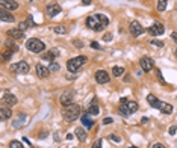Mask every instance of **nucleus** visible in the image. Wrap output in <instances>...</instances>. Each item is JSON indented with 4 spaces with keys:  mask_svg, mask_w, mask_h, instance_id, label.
Segmentation results:
<instances>
[{
    "mask_svg": "<svg viewBox=\"0 0 177 148\" xmlns=\"http://www.w3.org/2000/svg\"><path fill=\"white\" fill-rule=\"evenodd\" d=\"M33 148H35V146H33Z\"/></svg>",
    "mask_w": 177,
    "mask_h": 148,
    "instance_id": "nucleus-56",
    "label": "nucleus"
},
{
    "mask_svg": "<svg viewBox=\"0 0 177 148\" xmlns=\"http://www.w3.org/2000/svg\"><path fill=\"white\" fill-rule=\"evenodd\" d=\"M74 46H77V47H83V43H80V41H74Z\"/></svg>",
    "mask_w": 177,
    "mask_h": 148,
    "instance_id": "nucleus-49",
    "label": "nucleus"
},
{
    "mask_svg": "<svg viewBox=\"0 0 177 148\" xmlns=\"http://www.w3.org/2000/svg\"><path fill=\"white\" fill-rule=\"evenodd\" d=\"M17 97L14 95V94H11V92H5L3 94V97H2V104L3 106H8V107H12V106H15L17 104Z\"/></svg>",
    "mask_w": 177,
    "mask_h": 148,
    "instance_id": "nucleus-8",
    "label": "nucleus"
},
{
    "mask_svg": "<svg viewBox=\"0 0 177 148\" xmlns=\"http://www.w3.org/2000/svg\"><path fill=\"white\" fill-rule=\"evenodd\" d=\"M94 77H96V82H97V83H100V85H105V83H108V82L111 80V77H109L108 71H105V70H99V71H96Z\"/></svg>",
    "mask_w": 177,
    "mask_h": 148,
    "instance_id": "nucleus-10",
    "label": "nucleus"
},
{
    "mask_svg": "<svg viewBox=\"0 0 177 148\" xmlns=\"http://www.w3.org/2000/svg\"><path fill=\"white\" fill-rule=\"evenodd\" d=\"M147 101H148V104H150L151 107H154V109H157V106H159V103H160V100H157L153 94H148V95H147Z\"/></svg>",
    "mask_w": 177,
    "mask_h": 148,
    "instance_id": "nucleus-23",
    "label": "nucleus"
},
{
    "mask_svg": "<svg viewBox=\"0 0 177 148\" xmlns=\"http://www.w3.org/2000/svg\"><path fill=\"white\" fill-rule=\"evenodd\" d=\"M166 5H168V0H159V2H157V11L163 12L166 9Z\"/></svg>",
    "mask_w": 177,
    "mask_h": 148,
    "instance_id": "nucleus-27",
    "label": "nucleus"
},
{
    "mask_svg": "<svg viewBox=\"0 0 177 148\" xmlns=\"http://www.w3.org/2000/svg\"><path fill=\"white\" fill-rule=\"evenodd\" d=\"M0 5H2V8L3 9H6V11H17L18 9V3L15 2V0H5V2H0Z\"/></svg>",
    "mask_w": 177,
    "mask_h": 148,
    "instance_id": "nucleus-13",
    "label": "nucleus"
},
{
    "mask_svg": "<svg viewBox=\"0 0 177 148\" xmlns=\"http://www.w3.org/2000/svg\"><path fill=\"white\" fill-rule=\"evenodd\" d=\"M124 73H126V70H124L123 67H118V65H115V67L112 68V74H114L115 77H121Z\"/></svg>",
    "mask_w": 177,
    "mask_h": 148,
    "instance_id": "nucleus-25",
    "label": "nucleus"
},
{
    "mask_svg": "<svg viewBox=\"0 0 177 148\" xmlns=\"http://www.w3.org/2000/svg\"><path fill=\"white\" fill-rule=\"evenodd\" d=\"M153 148H166L163 143H160V142H156L154 145H153Z\"/></svg>",
    "mask_w": 177,
    "mask_h": 148,
    "instance_id": "nucleus-45",
    "label": "nucleus"
},
{
    "mask_svg": "<svg viewBox=\"0 0 177 148\" xmlns=\"http://www.w3.org/2000/svg\"><path fill=\"white\" fill-rule=\"evenodd\" d=\"M11 116H12V110H11V107L3 106L2 109H0V119H2V121L11 119Z\"/></svg>",
    "mask_w": 177,
    "mask_h": 148,
    "instance_id": "nucleus-16",
    "label": "nucleus"
},
{
    "mask_svg": "<svg viewBox=\"0 0 177 148\" xmlns=\"http://www.w3.org/2000/svg\"><path fill=\"white\" fill-rule=\"evenodd\" d=\"M112 122H114V119H112L111 116H106V118L103 119V124H105V125H109V124H112Z\"/></svg>",
    "mask_w": 177,
    "mask_h": 148,
    "instance_id": "nucleus-40",
    "label": "nucleus"
},
{
    "mask_svg": "<svg viewBox=\"0 0 177 148\" xmlns=\"http://www.w3.org/2000/svg\"><path fill=\"white\" fill-rule=\"evenodd\" d=\"M61 11H62V8H61V5H58V3H50V5H47V8H46V14H47L49 17H55V15L61 14Z\"/></svg>",
    "mask_w": 177,
    "mask_h": 148,
    "instance_id": "nucleus-11",
    "label": "nucleus"
},
{
    "mask_svg": "<svg viewBox=\"0 0 177 148\" xmlns=\"http://www.w3.org/2000/svg\"><path fill=\"white\" fill-rule=\"evenodd\" d=\"M175 58H177V50H175Z\"/></svg>",
    "mask_w": 177,
    "mask_h": 148,
    "instance_id": "nucleus-52",
    "label": "nucleus"
},
{
    "mask_svg": "<svg viewBox=\"0 0 177 148\" xmlns=\"http://www.w3.org/2000/svg\"><path fill=\"white\" fill-rule=\"evenodd\" d=\"M109 139H111V140H114V142H117V143H120V142H121V137H120V136H117V134H114V133H112V134H109Z\"/></svg>",
    "mask_w": 177,
    "mask_h": 148,
    "instance_id": "nucleus-35",
    "label": "nucleus"
},
{
    "mask_svg": "<svg viewBox=\"0 0 177 148\" xmlns=\"http://www.w3.org/2000/svg\"><path fill=\"white\" fill-rule=\"evenodd\" d=\"M41 59H43V61H46V62H49V64H52V62L55 61V58H53V55H52L50 52H49V53H46V55H43V56H41Z\"/></svg>",
    "mask_w": 177,
    "mask_h": 148,
    "instance_id": "nucleus-30",
    "label": "nucleus"
},
{
    "mask_svg": "<svg viewBox=\"0 0 177 148\" xmlns=\"http://www.w3.org/2000/svg\"><path fill=\"white\" fill-rule=\"evenodd\" d=\"M90 116H91L90 113H86V112H85V113L82 115V118H80V121L83 122V125H85L86 128H91V127L94 125V124H93V119H91Z\"/></svg>",
    "mask_w": 177,
    "mask_h": 148,
    "instance_id": "nucleus-20",
    "label": "nucleus"
},
{
    "mask_svg": "<svg viewBox=\"0 0 177 148\" xmlns=\"http://www.w3.org/2000/svg\"><path fill=\"white\" fill-rule=\"evenodd\" d=\"M0 2H5V0H0Z\"/></svg>",
    "mask_w": 177,
    "mask_h": 148,
    "instance_id": "nucleus-54",
    "label": "nucleus"
},
{
    "mask_svg": "<svg viewBox=\"0 0 177 148\" xmlns=\"http://www.w3.org/2000/svg\"><path fill=\"white\" fill-rule=\"evenodd\" d=\"M44 137H46V133H44V131H43V133H41V134H40V139H44Z\"/></svg>",
    "mask_w": 177,
    "mask_h": 148,
    "instance_id": "nucleus-51",
    "label": "nucleus"
},
{
    "mask_svg": "<svg viewBox=\"0 0 177 148\" xmlns=\"http://www.w3.org/2000/svg\"><path fill=\"white\" fill-rule=\"evenodd\" d=\"M126 106H127V109H129V113L130 115H133L135 112H138V103L136 101H133V100H127L126 101Z\"/></svg>",
    "mask_w": 177,
    "mask_h": 148,
    "instance_id": "nucleus-21",
    "label": "nucleus"
},
{
    "mask_svg": "<svg viewBox=\"0 0 177 148\" xmlns=\"http://www.w3.org/2000/svg\"><path fill=\"white\" fill-rule=\"evenodd\" d=\"M130 148H138V146H130Z\"/></svg>",
    "mask_w": 177,
    "mask_h": 148,
    "instance_id": "nucleus-53",
    "label": "nucleus"
},
{
    "mask_svg": "<svg viewBox=\"0 0 177 148\" xmlns=\"http://www.w3.org/2000/svg\"><path fill=\"white\" fill-rule=\"evenodd\" d=\"M88 62V58L86 56H76V58H71L67 61V70L70 73H77L85 64Z\"/></svg>",
    "mask_w": 177,
    "mask_h": 148,
    "instance_id": "nucleus-2",
    "label": "nucleus"
},
{
    "mask_svg": "<svg viewBox=\"0 0 177 148\" xmlns=\"http://www.w3.org/2000/svg\"><path fill=\"white\" fill-rule=\"evenodd\" d=\"M8 35H9L12 39H21V38H24V32H23V30H20L18 27H15V29H9V30H8Z\"/></svg>",
    "mask_w": 177,
    "mask_h": 148,
    "instance_id": "nucleus-17",
    "label": "nucleus"
},
{
    "mask_svg": "<svg viewBox=\"0 0 177 148\" xmlns=\"http://www.w3.org/2000/svg\"><path fill=\"white\" fill-rule=\"evenodd\" d=\"M35 71H36V76H38L40 79H46V77H49V74H50L49 67H44L43 64H38V65L35 67Z\"/></svg>",
    "mask_w": 177,
    "mask_h": 148,
    "instance_id": "nucleus-12",
    "label": "nucleus"
},
{
    "mask_svg": "<svg viewBox=\"0 0 177 148\" xmlns=\"http://www.w3.org/2000/svg\"><path fill=\"white\" fill-rule=\"evenodd\" d=\"M9 70H11L12 73H15V74H27V73L30 71V67H29V64H27V62L20 61V62L11 64Z\"/></svg>",
    "mask_w": 177,
    "mask_h": 148,
    "instance_id": "nucleus-4",
    "label": "nucleus"
},
{
    "mask_svg": "<svg viewBox=\"0 0 177 148\" xmlns=\"http://www.w3.org/2000/svg\"><path fill=\"white\" fill-rule=\"evenodd\" d=\"M175 131H177V125H171L169 127V134L172 136V134H175Z\"/></svg>",
    "mask_w": 177,
    "mask_h": 148,
    "instance_id": "nucleus-44",
    "label": "nucleus"
},
{
    "mask_svg": "<svg viewBox=\"0 0 177 148\" xmlns=\"http://www.w3.org/2000/svg\"><path fill=\"white\" fill-rule=\"evenodd\" d=\"M150 44H151V46H156V47H163V43H162V41H157V39H151Z\"/></svg>",
    "mask_w": 177,
    "mask_h": 148,
    "instance_id": "nucleus-36",
    "label": "nucleus"
},
{
    "mask_svg": "<svg viewBox=\"0 0 177 148\" xmlns=\"http://www.w3.org/2000/svg\"><path fill=\"white\" fill-rule=\"evenodd\" d=\"M129 30H130L132 36H139V35H142V33L145 32L144 26H141L139 21H132L130 26H129Z\"/></svg>",
    "mask_w": 177,
    "mask_h": 148,
    "instance_id": "nucleus-6",
    "label": "nucleus"
},
{
    "mask_svg": "<svg viewBox=\"0 0 177 148\" xmlns=\"http://www.w3.org/2000/svg\"><path fill=\"white\" fill-rule=\"evenodd\" d=\"M26 49L32 53H43L46 50V44L38 38H29L26 41Z\"/></svg>",
    "mask_w": 177,
    "mask_h": 148,
    "instance_id": "nucleus-3",
    "label": "nucleus"
},
{
    "mask_svg": "<svg viewBox=\"0 0 177 148\" xmlns=\"http://www.w3.org/2000/svg\"><path fill=\"white\" fill-rule=\"evenodd\" d=\"M103 41L111 43V41H112V33H105V35H103Z\"/></svg>",
    "mask_w": 177,
    "mask_h": 148,
    "instance_id": "nucleus-38",
    "label": "nucleus"
},
{
    "mask_svg": "<svg viewBox=\"0 0 177 148\" xmlns=\"http://www.w3.org/2000/svg\"><path fill=\"white\" fill-rule=\"evenodd\" d=\"M12 55H14V52H11V50H8L6 53H3V61H9V59L12 58Z\"/></svg>",
    "mask_w": 177,
    "mask_h": 148,
    "instance_id": "nucleus-34",
    "label": "nucleus"
},
{
    "mask_svg": "<svg viewBox=\"0 0 177 148\" xmlns=\"http://www.w3.org/2000/svg\"><path fill=\"white\" fill-rule=\"evenodd\" d=\"M79 115H80V106H79V104H74V103L70 104V106H65L64 110H62L64 119H65V121H70V122L76 121V119L79 118Z\"/></svg>",
    "mask_w": 177,
    "mask_h": 148,
    "instance_id": "nucleus-1",
    "label": "nucleus"
},
{
    "mask_svg": "<svg viewBox=\"0 0 177 148\" xmlns=\"http://www.w3.org/2000/svg\"><path fill=\"white\" fill-rule=\"evenodd\" d=\"M53 137H55V140H56V142H59V140H61V136H59V131H56Z\"/></svg>",
    "mask_w": 177,
    "mask_h": 148,
    "instance_id": "nucleus-48",
    "label": "nucleus"
},
{
    "mask_svg": "<svg viewBox=\"0 0 177 148\" xmlns=\"http://www.w3.org/2000/svg\"><path fill=\"white\" fill-rule=\"evenodd\" d=\"M97 17H99L100 23L103 24V27L106 29V27L109 26V20H108V17H106V15H103V14H97Z\"/></svg>",
    "mask_w": 177,
    "mask_h": 148,
    "instance_id": "nucleus-28",
    "label": "nucleus"
},
{
    "mask_svg": "<svg viewBox=\"0 0 177 148\" xmlns=\"http://www.w3.org/2000/svg\"><path fill=\"white\" fill-rule=\"evenodd\" d=\"M73 137H74V134H71V133H68V134H67V139H68V140H71Z\"/></svg>",
    "mask_w": 177,
    "mask_h": 148,
    "instance_id": "nucleus-50",
    "label": "nucleus"
},
{
    "mask_svg": "<svg viewBox=\"0 0 177 148\" xmlns=\"http://www.w3.org/2000/svg\"><path fill=\"white\" fill-rule=\"evenodd\" d=\"M0 20H2L3 23H14L15 21V17L9 11H6V9L2 8V11H0Z\"/></svg>",
    "mask_w": 177,
    "mask_h": 148,
    "instance_id": "nucleus-14",
    "label": "nucleus"
},
{
    "mask_svg": "<svg viewBox=\"0 0 177 148\" xmlns=\"http://www.w3.org/2000/svg\"><path fill=\"white\" fill-rule=\"evenodd\" d=\"M91 47H93V49H97V50H102L100 44H99V43H96V41H93V43H91Z\"/></svg>",
    "mask_w": 177,
    "mask_h": 148,
    "instance_id": "nucleus-42",
    "label": "nucleus"
},
{
    "mask_svg": "<svg viewBox=\"0 0 177 148\" xmlns=\"http://www.w3.org/2000/svg\"><path fill=\"white\" fill-rule=\"evenodd\" d=\"M67 148H71V146H67Z\"/></svg>",
    "mask_w": 177,
    "mask_h": 148,
    "instance_id": "nucleus-55",
    "label": "nucleus"
},
{
    "mask_svg": "<svg viewBox=\"0 0 177 148\" xmlns=\"http://www.w3.org/2000/svg\"><path fill=\"white\" fill-rule=\"evenodd\" d=\"M163 32H165V27H163V24L159 23V21L153 23V24L150 26V29H148V33H150L151 36H160Z\"/></svg>",
    "mask_w": 177,
    "mask_h": 148,
    "instance_id": "nucleus-7",
    "label": "nucleus"
},
{
    "mask_svg": "<svg viewBox=\"0 0 177 148\" xmlns=\"http://www.w3.org/2000/svg\"><path fill=\"white\" fill-rule=\"evenodd\" d=\"M74 134H76V137H77L80 142H85V140H86V130H85L83 127H77V128L74 130Z\"/></svg>",
    "mask_w": 177,
    "mask_h": 148,
    "instance_id": "nucleus-19",
    "label": "nucleus"
},
{
    "mask_svg": "<svg viewBox=\"0 0 177 148\" xmlns=\"http://www.w3.org/2000/svg\"><path fill=\"white\" fill-rule=\"evenodd\" d=\"M6 46H8L9 49H12V52H14V53H15V52L18 50V47H17V46H15V44L12 43V39H8V41H6Z\"/></svg>",
    "mask_w": 177,
    "mask_h": 148,
    "instance_id": "nucleus-32",
    "label": "nucleus"
},
{
    "mask_svg": "<svg viewBox=\"0 0 177 148\" xmlns=\"http://www.w3.org/2000/svg\"><path fill=\"white\" fill-rule=\"evenodd\" d=\"M171 38H172V41L177 44V32H172V33H171Z\"/></svg>",
    "mask_w": 177,
    "mask_h": 148,
    "instance_id": "nucleus-46",
    "label": "nucleus"
},
{
    "mask_svg": "<svg viewBox=\"0 0 177 148\" xmlns=\"http://www.w3.org/2000/svg\"><path fill=\"white\" fill-rule=\"evenodd\" d=\"M156 76H157V79H159V82H160V83L166 85V82H165V79H163V76H162V73H160V70H159V68H156Z\"/></svg>",
    "mask_w": 177,
    "mask_h": 148,
    "instance_id": "nucleus-33",
    "label": "nucleus"
},
{
    "mask_svg": "<svg viewBox=\"0 0 177 148\" xmlns=\"http://www.w3.org/2000/svg\"><path fill=\"white\" fill-rule=\"evenodd\" d=\"M27 27H29V26H27V23H26V21H21V23L18 24V29H20V30H23V32H24Z\"/></svg>",
    "mask_w": 177,
    "mask_h": 148,
    "instance_id": "nucleus-37",
    "label": "nucleus"
},
{
    "mask_svg": "<svg viewBox=\"0 0 177 148\" xmlns=\"http://www.w3.org/2000/svg\"><path fill=\"white\" fill-rule=\"evenodd\" d=\"M50 53L53 55V58H58V56H59V50H58V49H52Z\"/></svg>",
    "mask_w": 177,
    "mask_h": 148,
    "instance_id": "nucleus-43",
    "label": "nucleus"
},
{
    "mask_svg": "<svg viewBox=\"0 0 177 148\" xmlns=\"http://www.w3.org/2000/svg\"><path fill=\"white\" fill-rule=\"evenodd\" d=\"M86 26L90 27L91 30H94V32H102L105 27H103V24L100 23V20H99V17H97V14L96 15H91V17H88L86 18Z\"/></svg>",
    "mask_w": 177,
    "mask_h": 148,
    "instance_id": "nucleus-5",
    "label": "nucleus"
},
{
    "mask_svg": "<svg viewBox=\"0 0 177 148\" xmlns=\"http://www.w3.org/2000/svg\"><path fill=\"white\" fill-rule=\"evenodd\" d=\"M73 100H74L73 92H65V94H62V95H61V104H62L64 107H65V106L73 104Z\"/></svg>",
    "mask_w": 177,
    "mask_h": 148,
    "instance_id": "nucleus-15",
    "label": "nucleus"
},
{
    "mask_svg": "<svg viewBox=\"0 0 177 148\" xmlns=\"http://www.w3.org/2000/svg\"><path fill=\"white\" fill-rule=\"evenodd\" d=\"M9 148H24V146H23V143L20 140H11Z\"/></svg>",
    "mask_w": 177,
    "mask_h": 148,
    "instance_id": "nucleus-31",
    "label": "nucleus"
},
{
    "mask_svg": "<svg viewBox=\"0 0 177 148\" xmlns=\"http://www.w3.org/2000/svg\"><path fill=\"white\" fill-rule=\"evenodd\" d=\"M26 23H27V26H29V27H32V26H35V23H33V18H32V15H29V17H27V20H26Z\"/></svg>",
    "mask_w": 177,
    "mask_h": 148,
    "instance_id": "nucleus-39",
    "label": "nucleus"
},
{
    "mask_svg": "<svg viewBox=\"0 0 177 148\" xmlns=\"http://www.w3.org/2000/svg\"><path fill=\"white\" fill-rule=\"evenodd\" d=\"M86 113H90L91 116H97L100 113V109H99L97 104H90V107L86 109Z\"/></svg>",
    "mask_w": 177,
    "mask_h": 148,
    "instance_id": "nucleus-24",
    "label": "nucleus"
},
{
    "mask_svg": "<svg viewBox=\"0 0 177 148\" xmlns=\"http://www.w3.org/2000/svg\"><path fill=\"white\" fill-rule=\"evenodd\" d=\"M157 110H160L162 113H166V115H171L172 113V106L165 103V101H160L159 106H157Z\"/></svg>",
    "mask_w": 177,
    "mask_h": 148,
    "instance_id": "nucleus-18",
    "label": "nucleus"
},
{
    "mask_svg": "<svg viewBox=\"0 0 177 148\" xmlns=\"http://www.w3.org/2000/svg\"><path fill=\"white\" fill-rule=\"evenodd\" d=\"M49 70H50V73H58V71L61 70V65H59L58 62H55V61H53V62L49 65Z\"/></svg>",
    "mask_w": 177,
    "mask_h": 148,
    "instance_id": "nucleus-29",
    "label": "nucleus"
},
{
    "mask_svg": "<svg viewBox=\"0 0 177 148\" xmlns=\"http://www.w3.org/2000/svg\"><path fill=\"white\" fill-rule=\"evenodd\" d=\"M53 32H55V33H58V35H65L68 30H67V27H65V26H55V27H53Z\"/></svg>",
    "mask_w": 177,
    "mask_h": 148,
    "instance_id": "nucleus-26",
    "label": "nucleus"
},
{
    "mask_svg": "<svg viewBox=\"0 0 177 148\" xmlns=\"http://www.w3.org/2000/svg\"><path fill=\"white\" fill-rule=\"evenodd\" d=\"M139 65H141V68H142L145 73H148V71H151V70L154 68V62H153V59H151V58H148V56L141 58Z\"/></svg>",
    "mask_w": 177,
    "mask_h": 148,
    "instance_id": "nucleus-9",
    "label": "nucleus"
},
{
    "mask_svg": "<svg viewBox=\"0 0 177 148\" xmlns=\"http://www.w3.org/2000/svg\"><path fill=\"white\" fill-rule=\"evenodd\" d=\"M24 121H26V116H24L23 113H20V115L17 116V119L12 122V127H14V128H20L21 125H24Z\"/></svg>",
    "mask_w": 177,
    "mask_h": 148,
    "instance_id": "nucleus-22",
    "label": "nucleus"
},
{
    "mask_svg": "<svg viewBox=\"0 0 177 148\" xmlns=\"http://www.w3.org/2000/svg\"><path fill=\"white\" fill-rule=\"evenodd\" d=\"M91 148H102V139H97L94 143H93V146Z\"/></svg>",
    "mask_w": 177,
    "mask_h": 148,
    "instance_id": "nucleus-41",
    "label": "nucleus"
},
{
    "mask_svg": "<svg viewBox=\"0 0 177 148\" xmlns=\"http://www.w3.org/2000/svg\"><path fill=\"white\" fill-rule=\"evenodd\" d=\"M82 3H83V5H86V6H90V5L93 3V0H82Z\"/></svg>",
    "mask_w": 177,
    "mask_h": 148,
    "instance_id": "nucleus-47",
    "label": "nucleus"
}]
</instances>
